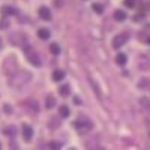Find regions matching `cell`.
Segmentation results:
<instances>
[{"instance_id": "cell-1", "label": "cell", "mask_w": 150, "mask_h": 150, "mask_svg": "<svg viewBox=\"0 0 150 150\" xmlns=\"http://www.w3.org/2000/svg\"><path fill=\"white\" fill-rule=\"evenodd\" d=\"M32 80V72L29 71H20L14 72L9 78V86L11 87H23L24 84H27Z\"/></svg>"}, {"instance_id": "cell-2", "label": "cell", "mask_w": 150, "mask_h": 150, "mask_svg": "<svg viewBox=\"0 0 150 150\" xmlns=\"http://www.w3.org/2000/svg\"><path fill=\"white\" fill-rule=\"evenodd\" d=\"M23 51H24V54H26L27 60L30 62L33 66H36V68H39V66H41V63H42V62H41V57H39V54H38L32 47L24 45V47H23Z\"/></svg>"}, {"instance_id": "cell-3", "label": "cell", "mask_w": 150, "mask_h": 150, "mask_svg": "<svg viewBox=\"0 0 150 150\" xmlns=\"http://www.w3.org/2000/svg\"><path fill=\"white\" fill-rule=\"evenodd\" d=\"M27 41H29L27 35L23 33V32H15V33H12L9 36V42L12 45H15V47H24V45H27Z\"/></svg>"}, {"instance_id": "cell-4", "label": "cell", "mask_w": 150, "mask_h": 150, "mask_svg": "<svg viewBox=\"0 0 150 150\" xmlns=\"http://www.w3.org/2000/svg\"><path fill=\"white\" fill-rule=\"evenodd\" d=\"M17 59L14 57V56H9L5 62H3V72H5V75H12L15 71H17Z\"/></svg>"}, {"instance_id": "cell-5", "label": "cell", "mask_w": 150, "mask_h": 150, "mask_svg": "<svg viewBox=\"0 0 150 150\" xmlns=\"http://www.w3.org/2000/svg\"><path fill=\"white\" fill-rule=\"evenodd\" d=\"M72 126L77 129L80 134H84V132H89L93 129V123L90 120H75L72 123Z\"/></svg>"}, {"instance_id": "cell-6", "label": "cell", "mask_w": 150, "mask_h": 150, "mask_svg": "<svg viewBox=\"0 0 150 150\" xmlns=\"http://www.w3.org/2000/svg\"><path fill=\"white\" fill-rule=\"evenodd\" d=\"M128 35L126 33H120V35H117V36H114V39H112V48L114 50H119V48H122L125 44L128 42Z\"/></svg>"}, {"instance_id": "cell-7", "label": "cell", "mask_w": 150, "mask_h": 150, "mask_svg": "<svg viewBox=\"0 0 150 150\" xmlns=\"http://www.w3.org/2000/svg\"><path fill=\"white\" fill-rule=\"evenodd\" d=\"M38 14H39V18L44 21H50L51 20V11H50L47 6H41L38 9Z\"/></svg>"}, {"instance_id": "cell-8", "label": "cell", "mask_w": 150, "mask_h": 150, "mask_svg": "<svg viewBox=\"0 0 150 150\" xmlns=\"http://www.w3.org/2000/svg\"><path fill=\"white\" fill-rule=\"evenodd\" d=\"M24 105L27 107V110L32 112V114H35V112L39 111V104H38L35 99H27V101L24 102Z\"/></svg>"}, {"instance_id": "cell-9", "label": "cell", "mask_w": 150, "mask_h": 150, "mask_svg": "<svg viewBox=\"0 0 150 150\" xmlns=\"http://www.w3.org/2000/svg\"><path fill=\"white\" fill-rule=\"evenodd\" d=\"M32 137H33V128L30 126V125L24 123L23 125V138L26 140V141H30Z\"/></svg>"}, {"instance_id": "cell-10", "label": "cell", "mask_w": 150, "mask_h": 150, "mask_svg": "<svg viewBox=\"0 0 150 150\" xmlns=\"http://www.w3.org/2000/svg\"><path fill=\"white\" fill-rule=\"evenodd\" d=\"M0 12H2L5 17H8V15H17V9L14 6H9V5H3L2 9H0Z\"/></svg>"}, {"instance_id": "cell-11", "label": "cell", "mask_w": 150, "mask_h": 150, "mask_svg": "<svg viewBox=\"0 0 150 150\" xmlns=\"http://www.w3.org/2000/svg\"><path fill=\"white\" fill-rule=\"evenodd\" d=\"M60 125H62V120H60L59 116H54L48 120V128H51V129H57Z\"/></svg>"}, {"instance_id": "cell-12", "label": "cell", "mask_w": 150, "mask_h": 150, "mask_svg": "<svg viewBox=\"0 0 150 150\" xmlns=\"http://www.w3.org/2000/svg\"><path fill=\"white\" fill-rule=\"evenodd\" d=\"M138 87H140L141 90H147V92H150V78H147V77L141 78V80L138 81Z\"/></svg>"}, {"instance_id": "cell-13", "label": "cell", "mask_w": 150, "mask_h": 150, "mask_svg": "<svg viewBox=\"0 0 150 150\" xmlns=\"http://www.w3.org/2000/svg\"><path fill=\"white\" fill-rule=\"evenodd\" d=\"M3 134L8 135V137H15L17 135V128L14 125H8V126L3 128Z\"/></svg>"}, {"instance_id": "cell-14", "label": "cell", "mask_w": 150, "mask_h": 150, "mask_svg": "<svg viewBox=\"0 0 150 150\" xmlns=\"http://www.w3.org/2000/svg\"><path fill=\"white\" fill-rule=\"evenodd\" d=\"M59 93L63 96V98L69 96V95H71V86H69V84H62V86L59 87Z\"/></svg>"}, {"instance_id": "cell-15", "label": "cell", "mask_w": 150, "mask_h": 150, "mask_svg": "<svg viewBox=\"0 0 150 150\" xmlns=\"http://www.w3.org/2000/svg\"><path fill=\"white\" fill-rule=\"evenodd\" d=\"M54 107H56V98L51 96V95H48L47 99H45V108L51 110V108H54Z\"/></svg>"}, {"instance_id": "cell-16", "label": "cell", "mask_w": 150, "mask_h": 150, "mask_svg": "<svg viewBox=\"0 0 150 150\" xmlns=\"http://www.w3.org/2000/svg\"><path fill=\"white\" fill-rule=\"evenodd\" d=\"M65 71H62V69H57V71H54L53 72V80L54 81H62V80H63L65 78Z\"/></svg>"}, {"instance_id": "cell-17", "label": "cell", "mask_w": 150, "mask_h": 150, "mask_svg": "<svg viewBox=\"0 0 150 150\" xmlns=\"http://www.w3.org/2000/svg\"><path fill=\"white\" fill-rule=\"evenodd\" d=\"M126 62H128V57H126V54L119 53V54L116 56V63H117V65H126Z\"/></svg>"}, {"instance_id": "cell-18", "label": "cell", "mask_w": 150, "mask_h": 150, "mask_svg": "<svg viewBox=\"0 0 150 150\" xmlns=\"http://www.w3.org/2000/svg\"><path fill=\"white\" fill-rule=\"evenodd\" d=\"M38 36H39L41 38V39H48V38H50V30L48 29H45V27H41L39 30H38Z\"/></svg>"}, {"instance_id": "cell-19", "label": "cell", "mask_w": 150, "mask_h": 150, "mask_svg": "<svg viewBox=\"0 0 150 150\" xmlns=\"http://www.w3.org/2000/svg\"><path fill=\"white\" fill-rule=\"evenodd\" d=\"M114 20H116V21H125V20H126V12L117 9V11L114 12Z\"/></svg>"}, {"instance_id": "cell-20", "label": "cell", "mask_w": 150, "mask_h": 150, "mask_svg": "<svg viewBox=\"0 0 150 150\" xmlns=\"http://www.w3.org/2000/svg\"><path fill=\"white\" fill-rule=\"evenodd\" d=\"M69 114H71V111H69V108L66 105H62L59 108V116L60 117H69Z\"/></svg>"}, {"instance_id": "cell-21", "label": "cell", "mask_w": 150, "mask_h": 150, "mask_svg": "<svg viewBox=\"0 0 150 150\" xmlns=\"http://www.w3.org/2000/svg\"><path fill=\"white\" fill-rule=\"evenodd\" d=\"M60 51H62V50H60V47H59L57 44H51V45H50V53H51V54L59 56V54H60Z\"/></svg>"}, {"instance_id": "cell-22", "label": "cell", "mask_w": 150, "mask_h": 150, "mask_svg": "<svg viewBox=\"0 0 150 150\" xmlns=\"http://www.w3.org/2000/svg\"><path fill=\"white\" fill-rule=\"evenodd\" d=\"M92 9L96 12V14H102V12H104V6L99 5V3H93L92 5Z\"/></svg>"}, {"instance_id": "cell-23", "label": "cell", "mask_w": 150, "mask_h": 150, "mask_svg": "<svg viewBox=\"0 0 150 150\" xmlns=\"http://www.w3.org/2000/svg\"><path fill=\"white\" fill-rule=\"evenodd\" d=\"M140 104H141L146 110H150V99H149V98H141V99H140Z\"/></svg>"}, {"instance_id": "cell-24", "label": "cell", "mask_w": 150, "mask_h": 150, "mask_svg": "<svg viewBox=\"0 0 150 150\" xmlns=\"http://www.w3.org/2000/svg\"><path fill=\"white\" fill-rule=\"evenodd\" d=\"M8 27H9V21H8L6 18L0 20V30H6Z\"/></svg>"}, {"instance_id": "cell-25", "label": "cell", "mask_w": 150, "mask_h": 150, "mask_svg": "<svg viewBox=\"0 0 150 150\" xmlns=\"http://www.w3.org/2000/svg\"><path fill=\"white\" fill-rule=\"evenodd\" d=\"M125 6L126 8H129V9H132V8H135V5H137V0H125Z\"/></svg>"}, {"instance_id": "cell-26", "label": "cell", "mask_w": 150, "mask_h": 150, "mask_svg": "<svg viewBox=\"0 0 150 150\" xmlns=\"http://www.w3.org/2000/svg\"><path fill=\"white\" fill-rule=\"evenodd\" d=\"M48 146H50V149H60V147H62V144H60L59 141H51Z\"/></svg>"}, {"instance_id": "cell-27", "label": "cell", "mask_w": 150, "mask_h": 150, "mask_svg": "<svg viewBox=\"0 0 150 150\" xmlns=\"http://www.w3.org/2000/svg\"><path fill=\"white\" fill-rule=\"evenodd\" d=\"M5 112H8V114H11V112H12V110H11V107H9L8 104L5 105Z\"/></svg>"}, {"instance_id": "cell-28", "label": "cell", "mask_w": 150, "mask_h": 150, "mask_svg": "<svg viewBox=\"0 0 150 150\" xmlns=\"http://www.w3.org/2000/svg\"><path fill=\"white\" fill-rule=\"evenodd\" d=\"M9 149H18L17 143H11V144H9Z\"/></svg>"}, {"instance_id": "cell-29", "label": "cell", "mask_w": 150, "mask_h": 150, "mask_svg": "<svg viewBox=\"0 0 150 150\" xmlns=\"http://www.w3.org/2000/svg\"><path fill=\"white\" fill-rule=\"evenodd\" d=\"M54 3H56V6H62V0H56Z\"/></svg>"}, {"instance_id": "cell-30", "label": "cell", "mask_w": 150, "mask_h": 150, "mask_svg": "<svg viewBox=\"0 0 150 150\" xmlns=\"http://www.w3.org/2000/svg\"><path fill=\"white\" fill-rule=\"evenodd\" d=\"M147 44H149V45H150V36H149V38H147Z\"/></svg>"}, {"instance_id": "cell-31", "label": "cell", "mask_w": 150, "mask_h": 150, "mask_svg": "<svg viewBox=\"0 0 150 150\" xmlns=\"http://www.w3.org/2000/svg\"><path fill=\"white\" fill-rule=\"evenodd\" d=\"M0 45H2V39H0Z\"/></svg>"}, {"instance_id": "cell-32", "label": "cell", "mask_w": 150, "mask_h": 150, "mask_svg": "<svg viewBox=\"0 0 150 150\" xmlns=\"http://www.w3.org/2000/svg\"><path fill=\"white\" fill-rule=\"evenodd\" d=\"M0 147H2V146H0Z\"/></svg>"}]
</instances>
